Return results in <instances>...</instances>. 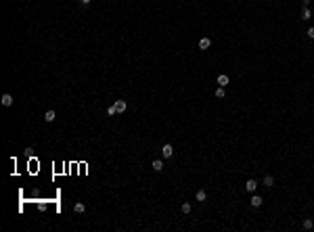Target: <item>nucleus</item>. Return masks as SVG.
<instances>
[{"label":"nucleus","mask_w":314,"mask_h":232,"mask_svg":"<svg viewBox=\"0 0 314 232\" xmlns=\"http://www.w3.org/2000/svg\"><path fill=\"white\" fill-rule=\"evenodd\" d=\"M128 109V103L126 100H115L109 109H107V115H115V113H124Z\"/></svg>","instance_id":"obj_1"},{"label":"nucleus","mask_w":314,"mask_h":232,"mask_svg":"<svg viewBox=\"0 0 314 232\" xmlns=\"http://www.w3.org/2000/svg\"><path fill=\"white\" fill-rule=\"evenodd\" d=\"M151 167H153L155 172H161V169H163V161H161V159H155V161L151 163Z\"/></svg>","instance_id":"obj_9"},{"label":"nucleus","mask_w":314,"mask_h":232,"mask_svg":"<svg viewBox=\"0 0 314 232\" xmlns=\"http://www.w3.org/2000/svg\"><path fill=\"white\" fill-rule=\"evenodd\" d=\"M306 34H308V38H312V40H314V27H310V29L306 31Z\"/></svg>","instance_id":"obj_17"},{"label":"nucleus","mask_w":314,"mask_h":232,"mask_svg":"<svg viewBox=\"0 0 314 232\" xmlns=\"http://www.w3.org/2000/svg\"><path fill=\"white\" fill-rule=\"evenodd\" d=\"M180 209H182V213H191V203H182Z\"/></svg>","instance_id":"obj_15"},{"label":"nucleus","mask_w":314,"mask_h":232,"mask_svg":"<svg viewBox=\"0 0 314 232\" xmlns=\"http://www.w3.org/2000/svg\"><path fill=\"white\" fill-rule=\"evenodd\" d=\"M216 96H218V99H224V88H222V86L216 90Z\"/></svg>","instance_id":"obj_16"},{"label":"nucleus","mask_w":314,"mask_h":232,"mask_svg":"<svg viewBox=\"0 0 314 232\" xmlns=\"http://www.w3.org/2000/svg\"><path fill=\"white\" fill-rule=\"evenodd\" d=\"M195 199H197V201H199V203H203V201H205V199H207V192H205V190H197V195H195Z\"/></svg>","instance_id":"obj_10"},{"label":"nucleus","mask_w":314,"mask_h":232,"mask_svg":"<svg viewBox=\"0 0 314 232\" xmlns=\"http://www.w3.org/2000/svg\"><path fill=\"white\" fill-rule=\"evenodd\" d=\"M264 186H266V188H272V186H274V178H272V176H266V178H264Z\"/></svg>","instance_id":"obj_12"},{"label":"nucleus","mask_w":314,"mask_h":232,"mask_svg":"<svg viewBox=\"0 0 314 232\" xmlns=\"http://www.w3.org/2000/svg\"><path fill=\"white\" fill-rule=\"evenodd\" d=\"M218 84L222 86V88H224V86H228V84H230V77L226 75V73H222V75H218Z\"/></svg>","instance_id":"obj_5"},{"label":"nucleus","mask_w":314,"mask_h":232,"mask_svg":"<svg viewBox=\"0 0 314 232\" xmlns=\"http://www.w3.org/2000/svg\"><path fill=\"white\" fill-rule=\"evenodd\" d=\"M302 226H304L306 230H312V228H314V222H312V220H310V218H306V220H304V222H302Z\"/></svg>","instance_id":"obj_11"},{"label":"nucleus","mask_w":314,"mask_h":232,"mask_svg":"<svg viewBox=\"0 0 314 232\" xmlns=\"http://www.w3.org/2000/svg\"><path fill=\"white\" fill-rule=\"evenodd\" d=\"M310 17H312V11H310V8H304V13H302V19H304V21H308V19H310Z\"/></svg>","instance_id":"obj_14"},{"label":"nucleus","mask_w":314,"mask_h":232,"mask_svg":"<svg viewBox=\"0 0 314 232\" xmlns=\"http://www.w3.org/2000/svg\"><path fill=\"white\" fill-rule=\"evenodd\" d=\"M73 211H76V213H84V211H86V205H84V203H76V205H73Z\"/></svg>","instance_id":"obj_13"},{"label":"nucleus","mask_w":314,"mask_h":232,"mask_svg":"<svg viewBox=\"0 0 314 232\" xmlns=\"http://www.w3.org/2000/svg\"><path fill=\"white\" fill-rule=\"evenodd\" d=\"M245 190H247V192H256V190H258V182H256V180H247V182H245Z\"/></svg>","instance_id":"obj_3"},{"label":"nucleus","mask_w":314,"mask_h":232,"mask_svg":"<svg viewBox=\"0 0 314 232\" xmlns=\"http://www.w3.org/2000/svg\"><path fill=\"white\" fill-rule=\"evenodd\" d=\"M262 203H264V199L258 197V195H253L251 197V207H262Z\"/></svg>","instance_id":"obj_6"},{"label":"nucleus","mask_w":314,"mask_h":232,"mask_svg":"<svg viewBox=\"0 0 314 232\" xmlns=\"http://www.w3.org/2000/svg\"><path fill=\"white\" fill-rule=\"evenodd\" d=\"M80 2H82V4H90L92 0H80Z\"/></svg>","instance_id":"obj_18"},{"label":"nucleus","mask_w":314,"mask_h":232,"mask_svg":"<svg viewBox=\"0 0 314 232\" xmlns=\"http://www.w3.org/2000/svg\"><path fill=\"white\" fill-rule=\"evenodd\" d=\"M209 46H212V42H209V38H201V40H199V48H201V50H207Z\"/></svg>","instance_id":"obj_7"},{"label":"nucleus","mask_w":314,"mask_h":232,"mask_svg":"<svg viewBox=\"0 0 314 232\" xmlns=\"http://www.w3.org/2000/svg\"><path fill=\"white\" fill-rule=\"evenodd\" d=\"M2 105L4 107H13V96H11V94H2Z\"/></svg>","instance_id":"obj_8"},{"label":"nucleus","mask_w":314,"mask_h":232,"mask_svg":"<svg viewBox=\"0 0 314 232\" xmlns=\"http://www.w3.org/2000/svg\"><path fill=\"white\" fill-rule=\"evenodd\" d=\"M55 119H57V113L52 111V109L44 113V121H46V123H50V121H55Z\"/></svg>","instance_id":"obj_4"},{"label":"nucleus","mask_w":314,"mask_h":232,"mask_svg":"<svg viewBox=\"0 0 314 232\" xmlns=\"http://www.w3.org/2000/svg\"><path fill=\"white\" fill-rule=\"evenodd\" d=\"M161 155H163V159H170V157L174 155V147H172V144H163V148H161Z\"/></svg>","instance_id":"obj_2"}]
</instances>
